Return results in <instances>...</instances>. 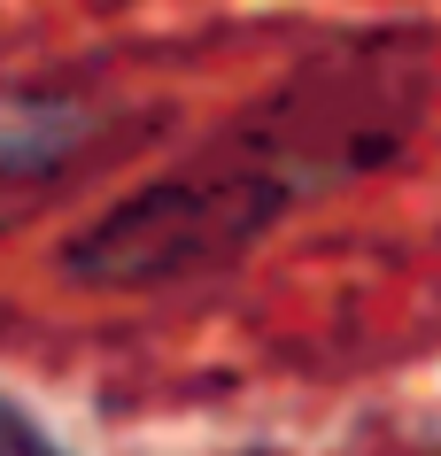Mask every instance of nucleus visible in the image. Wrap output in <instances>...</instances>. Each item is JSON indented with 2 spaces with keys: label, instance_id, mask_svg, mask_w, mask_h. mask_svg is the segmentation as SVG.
<instances>
[{
  "label": "nucleus",
  "instance_id": "nucleus-1",
  "mask_svg": "<svg viewBox=\"0 0 441 456\" xmlns=\"http://www.w3.org/2000/svg\"><path fill=\"white\" fill-rule=\"evenodd\" d=\"M86 140V117L78 109H54V101H0V193L47 178L54 163H70V147Z\"/></svg>",
  "mask_w": 441,
  "mask_h": 456
},
{
  "label": "nucleus",
  "instance_id": "nucleus-2",
  "mask_svg": "<svg viewBox=\"0 0 441 456\" xmlns=\"http://www.w3.org/2000/svg\"><path fill=\"white\" fill-rule=\"evenodd\" d=\"M0 456H62V449H54L47 433L31 426L24 410H8V403H0Z\"/></svg>",
  "mask_w": 441,
  "mask_h": 456
}]
</instances>
